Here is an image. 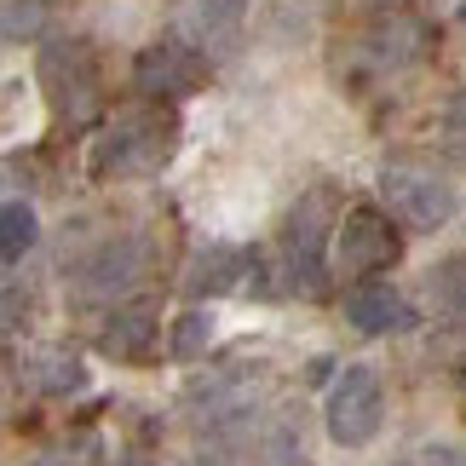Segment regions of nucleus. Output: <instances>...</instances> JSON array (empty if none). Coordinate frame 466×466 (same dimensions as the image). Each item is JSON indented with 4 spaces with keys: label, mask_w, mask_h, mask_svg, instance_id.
<instances>
[{
    "label": "nucleus",
    "mask_w": 466,
    "mask_h": 466,
    "mask_svg": "<svg viewBox=\"0 0 466 466\" xmlns=\"http://www.w3.org/2000/svg\"><path fill=\"white\" fill-rule=\"evenodd\" d=\"M443 150H450V161L466 167V93H455L450 110H443Z\"/></svg>",
    "instance_id": "obj_15"
},
{
    "label": "nucleus",
    "mask_w": 466,
    "mask_h": 466,
    "mask_svg": "<svg viewBox=\"0 0 466 466\" xmlns=\"http://www.w3.org/2000/svg\"><path fill=\"white\" fill-rule=\"evenodd\" d=\"M202 81V64H196V52H185L178 41H161L150 46L145 58H138V86H145L150 98H178V93H190V86Z\"/></svg>",
    "instance_id": "obj_7"
},
{
    "label": "nucleus",
    "mask_w": 466,
    "mask_h": 466,
    "mask_svg": "<svg viewBox=\"0 0 466 466\" xmlns=\"http://www.w3.org/2000/svg\"><path fill=\"white\" fill-rule=\"evenodd\" d=\"M322 420H329V438L339 443V450H363V443H374V432H380V420H386L380 374L363 369V363L339 369L329 398H322Z\"/></svg>",
    "instance_id": "obj_2"
},
{
    "label": "nucleus",
    "mask_w": 466,
    "mask_h": 466,
    "mask_svg": "<svg viewBox=\"0 0 466 466\" xmlns=\"http://www.w3.org/2000/svg\"><path fill=\"white\" fill-rule=\"evenodd\" d=\"M35 237H41V225H35V208L29 202H0V265L24 259Z\"/></svg>",
    "instance_id": "obj_9"
},
{
    "label": "nucleus",
    "mask_w": 466,
    "mask_h": 466,
    "mask_svg": "<svg viewBox=\"0 0 466 466\" xmlns=\"http://www.w3.org/2000/svg\"><path fill=\"white\" fill-rule=\"evenodd\" d=\"M208 334H213V317L208 311H185V317H178V329H173V351L178 357H196Z\"/></svg>",
    "instance_id": "obj_14"
},
{
    "label": "nucleus",
    "mask_w": 466,
    "mask_h": 466,
    "mask_svg": "<svg viewBox=\"0 0 466 466\" xmlns=\"http://www.w3.org/2000/svg\"><path fill=\"white\" fill-rule=\"evenodd\" d=\"M380 196H386L391 219H403L409 230H438V225L455 219V190H450V178H438L432 167L386 161L380 167Z\"/></svg>",
    "instance_id": "obj_4"
},
{
    "label": "nucleus",
    "mask_w": 466,
    "mask_h": 466,
    "mask_svg": "<svg viewBox=\"0 0 466 466\" xmlns=\"http://www.w3.org/2000/svg\"><path fill=\"white\" fill-rule=\"evenodd\" d=\"M242 254L237 248H219V254H202V265L190 271V294H225V289H237L242 282Z\"/></svg>",
    "instance_id": "obj_11"
},
{
    "label": "nucleus",
    "mask_w": 466,
    "mask_h": 466,
    "mask_svg": "<svg viewBox=\"0 0 466 466\" xmlns=\"http://www.w3.org/2000/svg\"><path fill=\"white\" fill-rule=\"evenodd\" d=\"M35 466H98V455L86 450V443H64V450H46Z\"/></svg>",
    "instance_id": "obj_17"
},
{
    "label": "nucleus",
    "mask_w": 466,
    "mask_h": 466,
    "mask_svg": "<svg viewBox=\"0 0 466 466\" xmlns=\"http://www.w3.org/2000/svg\"><path fill=\"white\" fill-rule=\"evenodd\" d=\"M242 12L248 0H196V29H202V41H230L242 29Z\"/></svg>",
    "instance_id": "obj_12"
},
{
    "label": "nucleus",
    "mask_w": 466,
    "mask_h": 466,
    "mask_svg": "<svg viewBox=\"0 0 466 466\" xmlns=\"http://www.w3.org/2000/svg\"><path fill=\"white\" fill-rule=\"evenodd\" d=\"M104 346L121 351V357L150 351V311L145 306H116V317L104 322Z\"/></svg>",
    "instance_id": "obj_10"
},
{
    "label": "nucleus",
    "mask_w": 466,
    "mask_h": 466,
    "mask_svg": "<svg viewBox=\"0 0 466 466\" xmlns=\"http://www.w3.org/2000/svg\"><path fill=\"white\" fill-rule=\"evenodd\" d=\"M41 29V0H0V41H24Z\"/></svg>",
    "instance_id": "obj_13"
},
{
    "label": "nucleus",
    "mask_w": 466,
    "mask_h": 466,
    "mask_svg": "<svg viewBox=\"0 0 466 466\" xmlns=\"http://www.w3.org/2000/svg\"><path fill=\"white\" fill-rule=\"evenodd\" d=\"M398 254H403V237L391 225V213L380 208H351L334 230V265L346 277H374L386 265H398Z\"/></svg>",
    "instance_id": "obj_5"
},
{
    "label": "nucleus",
    "mask_w": 466,
    "mask_h": 466,
    "mask_svg": "<svg viewBox=\"0 0 466 466\" xmlns=\"http://www.w3.org/2000/svg\"><path fill=\"white\" fill-rule=\"evenodd\" d=\"M178 150V116L167 110V98L133 104V110L110 116L93 138V173L98 178H145L161 173Z\"/></svg>",
    "instance_id": "obj_1"
},
{
    "label": "nucleus",
    "mask_w": 466,
    "mask_h": 466,
    "mask_svg": "<svg viewBox=\"0 0 466 466\" xmlns=\"http://www.w3.org/2000/svg\"><path fill=\"white\" fill-rule=\"evenodd\" d=\"M41 86H46L58 121H69V127H86V121L98 116V98H104L98 69H93V52L81 41H52L41 52Z\"/></svg>",
    "instance_id": "obj_3"
},
{
    "label": "nucleus",
    "mask_w": 466,
    "mask_h": 466,
    "mask_svg": "<svg viewBox=\"0 0 466 466\" xmlns=\"http://www.w3.org/2000/svg\"><path fill=\"white\" fill-rule=\"evenodd\" d=\"M432 289L443 294V306H450V311L466 317V265H450V271H438V277H432Z\"/></svg>",
    "instance_id": "obj_16"
},
{
    "label": "nucleus",
    "mask_w": 466,
    "mask_h": 466,
    "mask_svg": "<svg viewBox=\"0 0 466 466\" xmlns=\"http://www.w3.org/2000/svg\"><path fill=\"white\" fill-rule=\"evenodd\" d=\"M346 317H351V329H363V334H403V329H415V306H409L398 289H380V282L357 289L346 299Z\"/></svg>",
    "instance_id": "obj_8"
},
{
    "label": "nucleus",
    "mask_w": 466,
    "mask_h": 466,
    "mask_svg": "<svg viewBox=\"0 0 466 466\" xmlns=\"http://www.w3.org/2000/svg\"><path fill=\"white\" fill-rule=\"evenodd\" d=\"M329 190H311L299 196V208L289 213L282 225V265H289V282L294 289L317 294L322 289V237H329Z\"/></svg>",
    "instance_id": "obj_6"
}]
</instances>
